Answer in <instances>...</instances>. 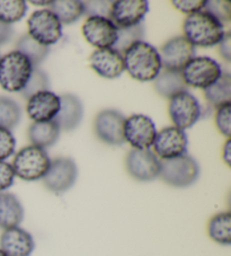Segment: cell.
Returning <instances> with one entry per match:
<instances>
[{
	"mask_svg": "<svg viewBox=\"0 0 231 256\" xmlns=\"http://www.w3.org/2000/svg\"><path fill=\"white\" fill-rule=\"evenodd\" d=\"M82 116L84 108L80 100L72 94H64L60 96V110L53 121L60 131H71L79 126Z\"/></svg>",
	"mask_w": 231,
	"mask_h": 256,
	"instance_id": "20",
	"label": "cell"
},
{
	"mask_svg": "<svg viewBox=\"0 0 231 256\" xmlns=\"http://www.w3.org/2000/svg\"><path fill=\"white\" fill-rule=\"evenodd\" d=\"M206 4V2H204V0H174L172 2V5L177 10L188 15L203 10Z\"/></svg>",
	"mask_w": 231,
	"mask_h": 256,
	"instance_id": "36",
	"label": "cell"
},
{
	"mask_svg": "<svg viewBox=\"0 0 231 256\" xmlns=\"http://www.w3.org/2000/svg\"><path fill=\"white\" fill-rule=\"evenodd\" d=\"M60 136V129L56 123L51 120L48 122H34L28 129V139L33 146L42 149L54 144Z\"/></svg>",
	"mask_w": 231,
	"mask_h": 256,
	"instance_id": "23",
	"label": "cell"
},
{
	"mask_svg": "<svg viewBox=\"0 0 231 256\" xmlns=\"http://www.w3.org/2000/svg\"><path fill=\"white\" fill-rule=\"evenodd\" d=\"M30 4L33 5H38V6H51L52 2H30Z\"/></svg>",
	"mask_w": 231,
	"mask_h": 256,
	"instance_id": "41",
	"label": "cell"
},
{
	"mask_svg": "<svg viewBox=\"0 0 231 256\" xmlns=\"http://www.w3.org/2000/svg\"><path fill=\"white\" fill-rule=\"evenodd\" d=\"M157 134L154 123L144 114H133L124 122V139L134 149H149Z\"/></svg>",
	"mask_w": 231,
	"mask_h": 256,
	"instance_id": "12",
	"label": "cell"
},
{
	"mask_svg": "<svg viewBox=\"0 0 231 256\" xmlns=\"http://www.w3.org/2000/svg\"><path fill=\"white\" fill-rule=\"evenodd\" d=\"M20 108L14 100L0 96V129L12 130L20 121Z\"/></svg>",
	"mask_w": 231,
	"mask_h": 256,
	"instance_id": "28",
	"label": "cell"
},
{
	"mask_svg": "<svg viewBox=\"0 0 231 256\" xmlns=\"http://www.w3.org/2000/svg\"><path fill=\"white\" fill-rule=\"evenodd\" d=\"M184 36L193 46L211 48L224 36V26L214 16L201 10L186 16L183 24Z\"/></svg>",
	"mask_w": 231,
	"mask_h": 256,
	"instance_id": "2",
	"label": "cell"
},
{
	"mask_svg": "<svg viewBox=\"0 0 231 256\" xmlns=\"http://www.w3.org/2000/svg\"><path fill=\"white\" fill-rule=\"evenodd\" d=\"M230 152H231V140L228 139L226 141L224 148H222V158H224V162L228 166H230V160H231Z\"/></svg>",
	"mask_w": 231,
	"mask_h": 256,
	"instance_id": "40",
	"label": "cell"
},
{
	"mask_svg": "<svg viewBox=\"0 0 231 256\" xmlns=\"http://www.w3.org/2000/svg\"><path fill=\"white\" fill-rule=\"evenodd\" d=\"M12 35V25H8L0 22V46L10 41Z\"/></svg>",
	"mask_w": 231,
	"mask_h": 256,
	"instance_id": "39",
	"label": "cell"
},
{
	"mask_svg": "<svg viewBox=\"0 0 231 256\" xmlns=\"http://www.w3.org/2000/svg\"><path fill=\"white\" fill-rule=\"evenodd\" d=\"M208 234L218 244L224 246L231 244V214L229 211L213 216L208 224Z\"/></svg>",
	"mask_w": 231,
	"mask_h": 256,
	"instance_id": "24",
	"label": "cell"
},
{
	"mask_svg": "<svg viewBox=\"0 0 231 256\" xmlns=\"http://www.w3.org/2000/svg\"><path fill=\"white\" fill-rule=\"evenodd\" d=\"M230 116H231V103L221 105L216 108V126L222 134L226 138L230 136Z\"/></svg>",
	"mask_w": 231,
	"mask_h": 256,
	"instance_id": "33",
	"label": "cell"
},
{
	"mask_svg": "<svg viewBox=\"0 0 231 256\" xmlns=\"http://www.w3.org/2000/svg\"><path fill=\"white\" fill-rule=\"evenodd\" d=\"M28 12L24 0H0V22L10 25L20 20Z\"/></svg>",
	"mask_w": 231,
	"mask_h": 256,
	"instance_id": "30",
	"label": "cell"
},
{
	"mask_svg": "<svg viewBox=\"0 0 231 256\" xmlns=\"http://www.w3.org/2000/svg\"><path fill=\"white\" fill-rule=\"evenodd\" d=\"M126 167L128 173L140 182H150L159 178L160 160L149 149H134L128 154Z\"/></svg>",
	"mask_w": 231,
	"mask_h": 256,
	"instance_id": "10",
	"label": "cell"
},
{
	"mask_svg": "<svg viewBox=\"0 0 231 256\" xmlns=\"http://www.w3.org/2000/svg\"><path fill=\"white\" fill-rule=\"evenodd\" d=\"M92 69L100 77L115 79L126 72L123 54L114 48H100L92 52L90 56Z\"/></svg>",
	"mask_w": 231,
	"mask_h": 256,
	"instance_id": "17",
	"label": "cell"
},
{
	"mask_svg": "<svg viewBox=\"0 0 231 256\" xmlns=\"http://www.w3.org/2000/svg\"><path fill=\"white\" fill-rule=\"evenodd\" d=\"M15 172L7 162H0V192L10 188L15 180Z\"/></svg>",
	"mask_w": 231,
	"mask_h": 256,
	"instance_id": "37",
	"label": "cell"
},
{
	"mask_svg": "<svg viewBox=\"0 0 231 256\" xmlns=\"http://www.w3.org/2000/svg\"><path fill=\"white\" fill-rule=\"evenodd\" d=\"M34 248L32 235L23 228L5 229L0 236V250L7 256H30Z\"/></svg>",
	"mask_w": 231,
	"mask_h": 256,
	"instance_id": "19",
	"label": "cell"
},
{
	"mask_svg": "<svg viewBox=\"0 0 231 256\" xmlns=\"http://www.w3.org/2000/svg\"><path fill=\"white\" fill-rule=\"evenodd\" d=\"M200 166L193 157L183 155L172 160H160V178L164 182L174 188H188L196 182Z\"/></svg>",
	"mask_w": 231,
	"mask_h": 256,
	"instance_id": "5",
	"label": "cell"
},
{
	"mask_svg": "<svg viewBox=\"0 0 231 256\" xmlns=\"http://www.w3.org/2000/svg\"><path fill=\"white\" fill-rule=\"evenodd\" d=\"M24 219V208L14 194L0 192V228L18 227Z\"/></svg>",
	"mask_w": 231,
	"mask_h": 256,
	"instance_id": "21",
	"label": "cell"
},
{
	"mask_svg": "<svg viewBox=\"0 0 231 256\" xmlns=\"http://www.w3.org/2000/svg\"><path fill=\"white\" fill-rule=\"evenodd\" d=\"M149 12V4L146 0H118L112 2L108 20L118 28H126L139 25Z\"/></svg>",
	"mask_w": 231,
	"mask_h": 256,
	"instance_id": "13",
	"label": "cell"
},
{
	"mask_svg": "<svg viewBox=\"0 0 231 256\" xmlns=\"http://www.w3.org/2000/svg\"><path fill=\"white\" fill-rule=\"evenodd\" d=\"M168 112L174 126L183 131L192 128L201 118L198 100L188 92H180L170 98Z\"/></svg>",
	"mask_w": 231,
	"mask_h": 256,
	"instance_id": "8",
	"label": "cell"
},
{
	"mask_svg": "<svg viewBox=\"0 0 231 256\" xmlns=\"http://www.w3.org/2000/svg\"><path fill=\"white\" fill-rule=\"evenodd\" d=\"M48 87H50V82H48V74L41 69L34 68L28 84H26L24 90L20 92V94L28 100L30 97L40 92L48 90Z\"/></svg>",
	"mask_w": 231,
	"mask_h": 256,
	"instance_id": "31",
	"label": "cell"
},
{
	"mask_svg": "<svg viewBox=\"0 0 231 256\" xmlns=\"http://www.w3.org/2000/svg\"><path fill=\"white\" fill-rule=\"evenodd\" d=\"M154 87L162 97L172 98L176 94L188 92V86L184 82L182 72L162 69V72L154 80Z\"/></svg>",
	"mask_w": 231,
	"mask_h": 256,
	"instance_id": "22",
	"label": "cell"
},
{
	"mask_svg": "<svg viewBox=\"0 0 231 256\" xmlns=\"http://www.w3.org/2000/svg\"><path fill=\"white\" fill-rule=\"evenodd\" d=\"M82 34L86 41L92 46L112 48L118 38V28L106 17H88L82 25Z\"/></svg>",
	"mask_w": 231,
	"mask_h": 256,
	"instance_id": "14",
	"label": "cell"
},
{
	"mask_svg": "<svg viewBox=\"0 0 231 256\" xmlns=\"http://www.w3.org/2000/svg\"><path fill=\"white\" fill-rule=\"evenodd\" d=\"M208 104L218 108L221 105L231 103V76L229 74H222L220 78L211 86L204 90Z\"/></svg>",
	"mask_w": 231,
	"mask_h": 256,
	"instance_id": "25",
	"label": "cell"
},
{
	"mask_svg": "<svg viewBox=\"0 0 231 256\" xmlns=\"http://www.w3.org/2000/svg\"><path fill=\"white\" fill-rule=\"evenodd\" d=\"M144 24H139L136 26H132V28H118V38L116 42H115L114 48L115 51H118V54H123L128 48L133 44L144 41Z\"/></svg>",
	"mask_w": 231,
	"mask_h": 256,
	"instance_id": "29",
	"label": "cell"
},
{
	"mask_svg": "<svg viewBox=\"0 0 231 256\" xmlns=\"http://www.w3.org/2000/svg\"><path fill=\"white\" fill-rule=\"evenodd\" d=\"M17 51L23 54L30 61L33 68H38V66L43 62L44 59L48 56L50 48H48V46L40 44L30 38L28 34H26L24 36H22L18 43H17Z\"/></svg>",
	"mask_w": 231,
	"mask_h": 256,
	"instance_id": "27",
	"label": "cell"
},
{
	"mask_svg": "<svg viewBox=\"0 0 231 256\" xmlns=\"http://www.w3.org/2000/svg\"><path fill=\"white\" fill-rule=\"evenodd\" d=\"M50 164L51 160L46 150L30 144L16 154L12 166L17 178L32 182L42 180Z\"/></svg>",
	"mask_w": 231,
	"mask_h": 256,
	"instance_id": "4",
	"label": "cell"
},
{
	"mask_svg": "<svg viewBox=\"0 0 231 256\" xmlns=\"http://www.w3.org/2000/svg\"><path fill=\"white\" fill-rule=\"evenodd\" d=\"M78 178V168L71 158H56L42 178L44 186L53 193H64L74 186Z\"/></svg>",
	"mask_w": 231,
	"mask_h": 256,
	"instance_id": "9",
	"label": "cell"
},
{
	"mask_svg": "<svg viewBox=\"0 0 231 256\" xmlns=\"http://www.w3.org/2000/svg\"><path fill=\"white\" fill-rule=\"evenodd\" d=\"M33 66L18 51H12L0 58V86L10 92H22L33 72Z\"/></svg>",
	"mask_w": 231,
	"mask_h": 256,
	"instance_id": "3",
	"label": "cell"
},
{
	"mask_svg": "<svg viewBox=\"0 0 231 256\" xmlns=\"http://www.w3.org/2000/svg\"><path fill=\"white\" fill-rule=\"evenodd\" d=\"M206 12H210L212 16L221 22L222 24L224 22L230 20V2H206Z\"/></svg>",
	"mask_w": 231,
	"mask_h": 256,
	"instance_id": "34",
	"label": "cell"
},
{
	"mask_svg": "<svg viewBox=\"0 0 231 256\" xmlns=\"http://www.w3.org/2000/svg\"><path fill=\"white\" fill-rule=\"evenodd\" d=\"M154 149L162 160H172L186 155L188 136L176 126H168L157 132L154 140Z\"/></svg>",
	"mask_w": 231,
	"mask_h": 256,
	"instance_id": "15",
	"label": "cell"
},
{
	"mask_svg": "<svg viewBox=\"0 0 231 256\" xmlns=\"http://www.w3.org/2000/svg\"><path fill=\"white\" fill-rule=\"evenodd\" d=\"M124 67L136 80L151 82L162 72V61L158 50L151 44L139 41L123 54Z\"/></svg>",
	"mask_w": 231,
	"mask_h": 256,
	"instance_id": "1",
	"label": "cell"
},
{
	"mask_svg": "<svg viewBox=\"0 0 231 256\" xmlns=\"http://www.w3.org/2000/svg\"><path fill=\"white\" fill-rule=\"evenodd\" d=\"M158 54L160 56L162 68L182 72V69L195 56V46L185 36H176L168 40Z\"/></svg>",
	"mask_w": 231,
	"mask_h": 256,
	"instance_id": "11",
	"label": "cell"
},
{
	"mask_svg": "<svg viewBox=\"0 0 231 256\" xmlns=\"http://www.w3.org/2000/svg\"><path fill=\"white\" fill-rule=\"evenodd\" d=\"M0 256H7L5 253H4V252L2 250H0Z\"/></svg>",
	"mask_w": 231,
	"mask_h": 256,
	"instance_id": "42",
	"label": "cell"
},
{
	"mask_svg": "<svg viewBox=\"0 0 231 256\" xmlns=\"http://www.w3.org/2000/svg\"><path fill=\"white\" fill-rule=\"evenodd\" d=\"M84 14L90 17L100 16L108 18L112 2H82Z\"/></svg>",
	"mask_w": 231,
	"mask_h": 256,
	"instance_id": "35",
	"label": "cell"
},
{
	"mask_svg": "<svg viewBox=\"0 0 231 256\" xmlns=\"http://www.w3.org/2000/svg\"><path fill=\"white\" fill-rule=\"evenodd\" d=\"M28 26L30 36L42 46H53L62 38V24L50 10L34 12Z\"/></svg>",
	"mask_w": 231,
	"mask_h": 256,
	"instance_id": "7",
	"label": "cell"
},
{
	"mask_svg": "<svg viewBox=\"0 0 231 256\" xmlns=\"http://www.w3.org/2000/svg\"><path fill=\"white\" fill-rule=\"evenodd\" d=\"M0 58H2V56H0Z\"/></svg>",
	"mask_w": 231,
	"mask_h": 256,
	"instance_id": "43",
	"label": "cell"
},
{
	"mask_svg": "<svg viewBox=\"0 0 231 256\" xmlns=\"http://www.w3.org/2000/svg\"><path fill=\"white\" fill-rule=\"evenodd\" d=\"M16 139L10 130L0 129V162H5L15 152Z\"/></svg>",
	"mask_w": 231,
	"mask_h": 256,
	"instance_id": "32",
	"label": "cell"
},
{
	"mask_svg": "<svg viewBox=\"0 0 231 256\" xmlns=\"http://www.w3.org/2000/svg\"><path fill=\"white\" fill-rule=\"evenodd\" d=\"M222 74L220 64L208 56H194L182 69V76L186 85L202 90L216 82Z\"/></svg>",
	"mask_w": 231,
	"mask_h": 256,
	"instance_id": "6",
	"label": "cell"
},
{
	"mask_svg": "<svg viewBox=\"0 0 231 256\" xmlns=\"http://www.w3.org/2000/svg\"><path fill=\"white\" fill-rule=\"evenodd\" d=\"M60 110V96L51 90L40 92L30 97L26 112L34 122H48L56 118Z\"/></svg>",
	"mask_w": 231,
	"mask_h": 256,
	"instance_id": "18",
	"label": "cell"
},
{
	"mask_svg": "<svg viewBox=\"0 0 231 256\" xmlns=\"http://www.w3.org/2000/svg\"><path fill=\"white\" fill-rule=\"evenodd\" d=\"M50 7V10L58 17L61 24H72L84 15L82 2H79V0L52 2Z\"/></svg>",
	"mask_w": 231,
	"mask_h": 256,
	"instance_id": "26",
	"label": "cell"
},
{
	"mask_svg": "<svg viewBox=\"0 0 231 256\" xmlns=\"http://www.w3.org/2000/svg\"><path fill=\"white\" fill-rule=\"evenodd\" d=\"M126 118L116 110H104L95 118V132L98 139L112 146H121L124 139Z\"/></svg>",
	"mask_w": 231,
	"mask_h": 256,
	"instance_id": "16",
	"label": "cell"
},
{
	"mask_svg": "<svg viewBox=\"0 0 231 256\" xmlns=\"http://www.w3.org/2000/svg\"><path fill=\"white\" fill-rule=\"evenodd\" d=\"M219 51L220 56L226 61H230L231 59V33L226 32L224 38L219 43Z\"/></svg>",
	"mask_w": 231,
	"mask_h": 256,
	"instance_id": "38",
	"label": "cell"
}]
</instances>
